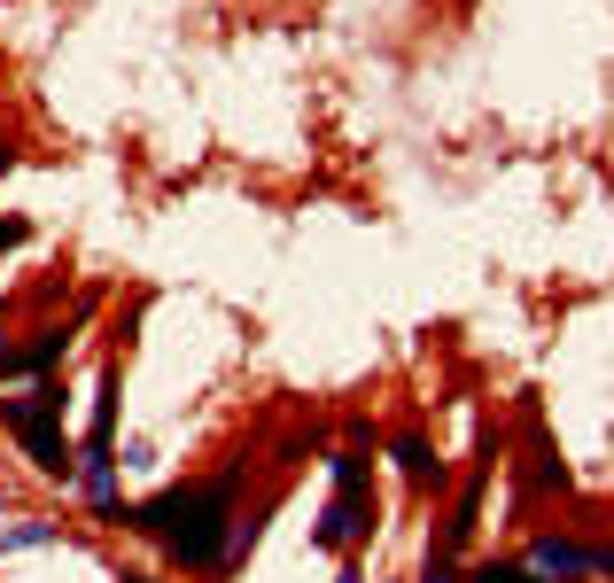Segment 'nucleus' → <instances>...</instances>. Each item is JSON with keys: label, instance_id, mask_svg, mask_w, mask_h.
<instances>
[{"label": "nucleus", "instance_id": "obj_6", "mask_svg": "<svg viewBox=\"0 0 614 583\" xmlns=\"http://www.w3.org/2000/svg\"><path fill=\"white\" fill-rule=\"evenodd\" d=\"M86 498H94V506L117 498V459H86Z\"/></svg>", "mask_w": 614, "mask_h": 583}, {"label": "nucleus", "instance_id": "obj_7", "mask_svg": "<svg viewBox=\"0 0 614 583\" xmlns=\"http://www.w3.org/2000/svg\"><path fill=\"white\" fill-rule=\"evenodd\" d=\"M475 583H537V575H530V568H498V560H490V568H475Z\"/></svg>", "mask_w": 614, "mask_h": 583}, {"label": "nucleus", "instance_id": "obj_10", "mask_svg": "<svg viewBox=\"0 0 614 583\" xmlns=\"http://www.w3.org/2000/svg\"><path fill=\"white\" fill-rule=\"evenodd\" d=\"M125 583H156V575H125Z\"/></svg>", "mask_w": 614, "mask_h": 583}, {"label": "nucleus", "instance_id": "obj_5", "mask_svg": "<svg viewBox=\"0 0 614 583\" xmlns=\"http://www.w3.org/2000/svg\"><path fill=\"white\" fill-rule=\"evenodd\" d=\"M397 459H405V475H412L420 490H428V482H444V459H435L420 436H405V444H397Z\"/></svg>", "mask_w": 614, "mask_h": 583}, {"label": "nucleus", "instance_id": "obj_2", "mask_svg": "<svg viewBox=\"0 0 614 583\" xmlns=\"http://www.w3.org/2000/svg\"><path fill=\"white\" fill-rule=\"evenodd\" d=\"M0 428H9L39 475H70V436H62V389L39 381L32 397H0Z\"/></svg>", "mask_w": 614, "mask_h": 583}, {"label": "nucleus", "instance_id": "obj_9", "mask_svg": "<svg viewBox=\"0 0 614 583\" xmlns=\"http://www.w3.org/2000/svg\"><path fill=\"white\" fill-rule=\"evenodd\" d=\"M428 583H452V560H444V552H435V568H428Z\"/></svg>", "mask_w": 614, "mask_h": 583}, {"label": "nucleus", "instance_id": "obj_8", "mask_svg": "<svg viewBox=\"0 0 614 583\" xmlns=\"http://www.w3.org/2000/svg\"><path fill=\"white\" fill-rule=\"evenodd\" d=\"M24 241H32V226H24V218H0V249H24Z\"/></svg>", "mask_w": 614, "mask_h": 583}, {"label": "nucleus", "instance_id": "obj_1", "mask_svg": "<svg viewBox=\"0 0 614 583\" xmlns=\"http://www.w3.org/2000/svg\"><path fill=\"white\" fill-rule=\"evenodd\" d=\"M117 522L163 537L187 568H218L226 522H234V475H218V482H171V490H156L148 506H133V514H117Z\"/></svg>", "mask_w": 614, "mask_h": 583}, {"label": "nucleus", "instance_id": "obj_4", "mask_svg": "<svg viewBox=\"0 0 614 583\" xmlns=\"http://www.w3.org/2000/svg\"><path fill=\"white\" fill-rule=\"evenodd\" d=\"M62 351H70V327H39V335H32V343L16 351V366H24V374H47V366H55Z\"/></svg>", "mask_w": 614, "mask_h": 583}, {"label": "nucleus", "instance_id": "obj_3", "mask_svg": "<svg viewBox=\"0 0 614 583\" xmlns=\"http://www.w3.org/2000/svg\"><path fill=\"white\" fill-rule=\"evenodd\" d=\"M366 529H374V490H334V506L319 514V529H311V537L342 552V545H359Z\"/></svg>", "mask_w": 614, "mask_h": 583}]
</instances>
